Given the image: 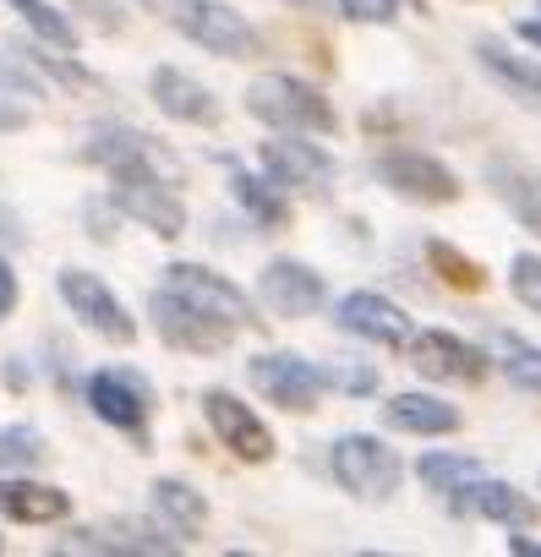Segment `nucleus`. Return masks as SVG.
Segmentation results:
<instances>
[{"instance_id":"f257e3e1","label":"nucleus","mask_w":541,"mask_h":557,"mask_svg":"<svg viewBox=\"0 0 541 557\" xmlns=\"http://www.w3.org/2000/svg\"><path fill=\"white\" fill-rule=\"evenodd\" d=\"M241 99H246V115L257 126H268V132H312V137H334L340 132L334 99L318 83L296 77V72H257Z\"/></svg>"},{"instance_id":"f03ea898","label":"nucleus","mask_w":541,"mask_h":557,"mask_svg":"<svg viewBox=\"0 0 541 557\" xmlns=\"http://www.w3.org/2000/svg\"><path fill=\"white\" fill-rule=\"evenodd\" d=\"M329 475L361 503H389L405 486V459L378 432H340L329 448Z\"/></svg>"},{"instance_id":"7ed1b4c3","label":"nucleus","mask_w":541,"mask_h":557,"mask_svg":"<svg viewBox=\"0 0 541 557\" xmlns=\"http://www.w3.org/2000/svg\"><path fill=\"white\" fill-rule=\"evenodd\" d=\"M186 541L148 508V519L143 513H110V519H99V524H83V530H66V535H56V546L50 552H99V557H170V552H181Z\"/></svg>"},{"instance_id":"20e7f679","label":"nucleus","mask_w":541,"mask_h":557,"mask_svg":"<svg viewBox=\"0 0 541 557\" xmlns=\"http://www.w3.org/2000/svg\"><path fill=\"white\" fill-rule=\"evenodd\" d=\"M170 23L175 34H186L197 50L219 55V61H257L262 55V34L246 12H235L230 0H170Z\"/></svg>"},{"instance_id":"39448f33","label":"nucleus","mask_w":541,"mask_h":557,"mask_svg":"<svg viewBox=\"0 0 541 557\" xmlns=\"http://www.w3.org/2000/svg\"><path fill=\"white\" fill-rule=\"evenodd\" d=\"M372 175H378V186L383 191H394L399 202H416V208H448V202H459V175L438 159V153H427V148H383L378 159H372Z\"/></svg>"},{"instance_id":"423d86ee","label":"nucleus","mask_w":541,"mask_h":557,"mask_svg":"<svg viewBox=\"0 0 541 557\" xmlns=\"http://www.w3.org/2000/svg\"><path fill=\"white\" fill-rule=\"evenodd\" d=\"M246 383H251L268 405H280V410H291V416L318 410V399L334 388L329 367H318V361H307V356H296V350H262V356H251V361H246Z\"/></svg>"},{"instance_id":"0eeeda50","label":"nucleus","mask_w":541,"mask_h":557,"mask_svg":"<svg viewBox=\"0 0 541 557\" xmlns=\"http://www.w3.org/2000/svg\"><path fill=\"white\" fill-rule=\"evenodd\" d=\"M159 285L181 290L186 301H197L208 318H219V323L235 329V334H257V329H262V312H257L262 301H251L230 273H213L208 262H164Z\"/></svg>"},{"instance_id":"6e6552de","label":"nucleus","mask_w":541,"mask_h":557,"mask_svg":"<svg viewBox=\"0 0 541 557\" xmlns=\"http://www.w3.org/2000/svg\"><path fill=\"white\" fill-rule=\"evenodd\" d=\"M257 159H262L268 175H274L285 191H296V197H329L334 181H340V159L312 132H268Z\"/></svg>"},{"instance_id":"1a4fd4ad","label":"nucleus","mask_w":541,"mask_h":557,"mask_svg":"<svg viewBox=\"0 0 541 557\" xmlns=\"http://www.w3.org/2000/svg\"><path fill=\"white\" fill-rule=\"evenodd\" d=\"M405 361L416 367V377H427V383H454V388H476V383H487V372L497 367V361H492V345H470V339L454 334V329H416L410 345H405Z\"/></svg>"},{"instance_id":"9d476101","label":"nucleus","mask_w":541,"mask_h":557,"mask_svg":"<svg viewBox=\"0 0 541 557\" xmlns=\"http://www.w3.org/2000/svg\"><path fill=\"white\" fill-rule=\"evenodd\" d=\"M110 208L143 230H153L159 240L186 235V202L175 191V175L159 170H137V175H110Z\"/></svg>"},{"instance_id":"9b49d317","label":"nucleus","mask_w":541,"mask_h":557,"mask_svg":"<svg viewBox=\"0 0 541 557\" xmlns=\"http://www.w3.org/2000/svg\"><path fill=\"white\" fill-rule=\"evenodd\" d=\"M148 329L170 345V350H186V356H224L241 334L235 329H224L219 318H208L197 301H186L181 290H170V285H159L153 296H148Z\"/></svg>"},{"instance_id":"f8f14e48","label":"nucleus","mask_w":541,"mask_h":557,"mask_svg":"<svg viewBox=\"0 0 541 557\" xmlns=\"http://www.w3.org/2000/svg\"><path fill=\"white\" fill-rule=\"evenodd\" d=\"M56 290H61V301H66V312L88 329V334H99L104 345H137V318L126 312V301L104 285L99 273H88V268H61L56 273Z\"/></svg>"},{"instance_id":"ddd939ff","label":"nucleus","mask_w":541,"mask_h":557,"mask_svg":"<svg viewBox=\"0 0 541 557\" xmlns=\"http://www.w3.org/2000/svg\"><path fill=\"white\" fill-rule=\"evenodd\" d=\"M83 405H88L104 426H115V432L148 443L153 383H148L143 372H132V367H99V372H88V377H83Z\"/></svg>"},{"instance_id":"4468645a","label":"nucleus","mask_w":541,"mask_h":557,"mask_svg":"<svg viewBox=\"0 0 541 557\" xmlns=\"http://www.w3.org/2000/svg\"><path fill=\"white\" fill-rule=\"evenodd\" d=\"M83 164H99L104 175H137V170H159V175H175V159L159 148V137H148L143 126H126V121H99L88 126V143L77 148Z\"/></svg>"},{"instance_id":"2eb2a0df","label":"nucleus","mask_w":541,"mask_h":557,"mask_svg":"<svg viewBox=\"0 0 541 557\" xmlns=\"http://www.w3.org/2000/svg\"><path fill=\"white\" fill-rule=\"evenodd\" d=\"M257 301H262V312H274L285 323H302V318L323 312L329 278L312 262H302V257H274V262H262V273H257Z\"/></svg>"},{"instance_id":"dca6fc26","label":"nucleus","mask_w":541,"mask_h":557,"mask_svg":"<svg viewBox=\"0 0 541 557\" xmlns=\"http://www.w3.org/2000/svg\"><path fill=\"white\" fill-rule=\"evenodd\" d=\"M202 421H208V432L241 459V465H268L274 459V432H268V421L241 399V394H230V388H202Z\"/></svg>"},{"instance_id":"f3484780","label":"nucleus","mask_w":541,"mask_h":557,"mask_svg":"<svg viewBox=\"0 0 541 557\" xmlns=\"http://www.w3.org/2000/svg\"><path fill=\"white\" fill-rule=\"evenodd\" d=\"M334 323H340L345 334L367 339V345H383V350H405L410 334H416L410 312H405L399 301H389L383 290H345V296L334 301Z\"/></svg>"},{"instance_id":"a211bd4d","label":"nucleus","mask_w":541,"mask_h":557,"mask_svg":"<svg viewBox=\"0 0 541 557\" xmlns=\"http://www.w3.org/2000/svg\"><path fill=\"white\" fill-rule=\"evenodd\" d=\"M448 513L487 519V524H503V530H530L541 519V503L530 492H519L514 481H503V475H476L459 497H448Z\"/></svg>"},{"instance_id":"6ab92c4d","label":"nucleus","mask_w":541,"mask_h":557,"mask_svg":"<svg viewBox=\"0 0 541 557\" xmlns=\"http://www.w3.org/2000/svg\"><path fill=\"white\" fill-rule=\"evenodd\" d=\"M148 99H153V110H159L164 121H175V126H219V121H224V104L213 99V88L197 83V77L181 72V66H153Z\"/></svg>"},{"instance_id":"aec40b11","label":"nucleus","mask_w":541,"mask_h":557,"mask_svg":"<svg viewBox=\"0 0 541 557\" xmlns=\"http://www.w3.org/2000/svg\"><path fill=\"white\" fill-rule=\"evenodd\" d=\"M481 181H487V191L508 208V219H514L525 235L541 240V170L525 164V159H514V153H492V159L481 164Z\"/></svg>"},{"instance_id":"412c9836","label":"nucleus","mask_w":541,"mask_h":557,"mask_svg":"<svg viewBox=\"0 0 541 557\" xmlns=\"http://www.w3.org/2000/svg\"><path fill=\"white\" fill-rule=\"evenodd\" d=\"M383 426L399 432V437H454L465 426V416L427 388H405V394L383 399Z\"/></svg>"},{"instance_id":"4be33fe9","label":"nucleus","mask_w":541,"mask_h":557,"mask_svg":"<svg viewBox=\"0 0 541 557\" xmlns=\"http://www.w3.org/2000/svg\"><path fill=\"white\" fill-rule=\"evenodd\" d=\"M0 519H12V524H61V519H72V492L50 486V481H34L28 470L0 475Z\"/></svg>"},{"instance_id":"5701e85b","label":"nucleus","mask_w":541,"mask_h":557,"mask_svg":"<svg viewBox=\"0 0 541 557\" xmlns=\"http://www.w3.org/2000/svg\"><path fill=\"white\" fill-rule=\"evenodd\" d=\"M230 197L241 202V213L257 224V230H291V191L268 175V170H246L230 159Z\"/></svg>"},{"instance_id":"b1692460","label":"nucleus","mask_w":541,"mask_h":557,"mask_svg":"<svg viewBox=\"0 0 541 557\" xmlns=\"http://www.w3.org/2000/svg\"><path fill=\"white\" fill-rule=\"evenodd\" d=\"M476 66L514 99L525 104H541V55H525L503 39H476Z\"/></svg>"},{"instance_id":"393cba45","label":"nucleus","mask_w":541,"mask_h":557,"mask_svg":"<svg viewBox=\"0 0 541 557\" xmlns=\"http://www.w3.org/2000/svg\"><path fill=\"white\" fill-rule=\"evenodd\" d=\"M148 508L181 535V541H197L202 530H208V497L192 486V481H181V475H159L153 486H148Z\"/></svg>"},{"instance_id":"a878e982","label":"nucleus","mask_w":541,"mask_h":557,"mask_svg":"<svg viewBox=\"0 0 541 557\" xmlns=\"http://www.w3.org/2000/svg\"><path fill=\"white\" fill-rule=\"evenodd\" d=\"M492 361H497V372H503V383L514 394L541 399V345L536 339H525L514 329H497L492 334Z\"/></svg>"},{"instance_id":"bb28decb","label":"nucleus","mask_w":541,"mask_h":557,"mask_svg":"<svg viewBox=\"0 0 541 557\" xmlns=\"http://www.w3.org/2000/svg\"><path fill=\"white\" fill-rule=\"evenodd\" d=\"M416 475H421V486L432 492V497H459L476 475H487L481 470V459L476 454H454V448H427L421 459H416Z\"/></svg>"},{"instance_id":"cd10ccee","label":"nucleus","mask_w":541,"mask_h":557,"mask_svg":"<svg viewBox=\"0 0 541 557\" xmlns=\"http://www.w3.org/2000/svg\"><path fill=\"white\" fill-rule=\"evenodd\" d=\"M7 7L23 17V28H28L39 45H50V50H72V55L83 50V28L56 7V0H7Z\"/></svg>"},{"instance_id":"c85d7f7f","label":"nucleus","mask_w":541,"mask_h":557,"mask_svg":"<svg viewBox=\"0 0 541 557\" xmlns=\"http://www.w3.org/2000/svg\"><path fill=\"white\" fill-rule=\"evenodd\" d=\"M421 251H427V268L443 278L448 290H465V296H476V290L487 285V268H481L476 257H465L454 240H443V235H427V246H421Z\"/></svg>"},{"instance_id":"c756f323","label":"nucleus","mask_w":541,"mask_h":557,"mask_svg":"<svg viewBox=\"0 0 541 557\" xmlns=\"http://www.w3.org/2000/svg\"><path fill=\"white\" fill-rule=\"evenodd\" d=\"M50 454L45 432L28 426V421H7L0 426V475H23V470H39Z\"/></svg>"},{"instance_id":"7c9ffc66","label":"nucleus","mask_w":541,"mask_h":557,"mask_svg":"<svg viewBox=\"0 0 541 557\" xmlns=\"http://www.w3.org/2000/svg\"><path fill=\"white\" fill-rule=\"evenodd\" d=\"M508 290L525 312L541 318V251H514L508 257Z\"/></svg>"},{"instance_id":"2f4dec72","label":"nucleus","mask_w":541,"mask_h":557,"mask_svg":"<svg viewBox=\"0 0 541 557\" xmlns=\"http://www.w3.org/2000/svg\"><path fill=\"white\" fill-rule=\"evenodd\" d=\"M410 7L421 12V0H410ZM340 17L345 23H367V28H383L399 17V0H340Z\"/></svg>"},{"instance_id":"473e14b6","label":"nucleus","mask_w":541,"mask_h":557,"mask_svg":"<svg viewBox=\"0 0 541 557\" xmlns=\"http://www.w3.org/2000/svg\"><path fill=\"white\" fill-rule=\"evenodd\" d=\"M329 377H334V388L351 394V399L378 394V367H367V361H340V367H329Z\"/></svg>"},{"instance_id":"72a5a7b5","label":"nucleus","mask_w":541,"mask_h":557,"mask_svg":"<svg viewBox=\"0 0 541 557\" xmlns=\"http://www.w3.org/2000/svg\"><path fill=\"white\" fill-rule=\"evenodd\" d=\"M28 121H34V110H28V104H17V94L0 88V132H23Z\"/></svg>"},{"instance_id":"f704fd0d","label":"nucleus","mask_w":541,"mask_h":557,"mask_svg":"<svg viewBox=\"0 0 541 557\" xmlns=\"http://www.w3.org/2000/svg\"><path fill=\"white\" fill-rule=\"evenodd\" d=\"M17 296H23V285H17V268H12V257H0V318H7V312L17 307Z\"/></svg>"},{"instance_id":"c9c22d12","label":"nucleus","mask_w":541,"mask_h":557,"mask_svg":"<svg viewBox=\"0 0 541 557\" xmlns=\"http://www.w3.org/2000/svg\"><path fill=\"white\" fill-rule=\"evenodd\" d=\"M291 12H312V17H340V0H280Z\"/></svg>"},{"instance_id":"e433bc0d","label":"nucleus","mask_w":541,"mask_h":557,"mask_svg":"<svg viewBox=\"0 0 541 557\" xmlns=\"http://www.w3.org/2000/svg\"><path fill=\"white\" fill-rule=\"evenodd\" d=\"M0 240H12V246H23L28 235H23V219L12 213V208H0Z\"/></svg>"},{"instance_id":"4c0bfd02","label":"nucleus","mask_w":541,"mask_h":557,"mask_svg":"<svg viewBox=\"0 0 541 557\" xmlns=\"http://www.w3.org/2000/svg\"><path fill=\"white\" fill-rule=\"evenodd\" d=\"M508 552H514V557H541V541L525 535V530H508Z\"/></svg>"},{"instance_id":"58836bf2","label":"nucleus","mask_w":541,"mask_h":557,"mask_svg":"<svg viewBox=\"0 0 541 557\" xmlns=\"http://www.w3.org/2000/svg\"><path fill=\"white\" fill-rule=\"evenodd\" d=\"M514 39H525L530 50H541V12H536V17H519V23H514Z\"/></svg>"},{"instance_id":"ea45409f","label":"nucleus","mask_w":541,"mask_h":557,"mask_svg":"<svg viewBox=\"0 0 541 557\" xmlns=\"http://www.w3.org/2000/svg\"><path fill=\"white\" fill-rule=\"evenodd\" d=\"M7 388H28V372L17 361H7Z\"/></svg>"},{"instance_id":"a19ab883","label":"nucleus","mask_w":541,"mask_h":557,"mask_svg":"<svg viewBox=\"0 0 541 557\" xmlns=\"http://www.w3.org/2000/svg\"><path fill=\"white\" fill-rule=\"evenodd\" d=\"M0 552H7V535H0Z\"/></svg>"},{"instance_id":"79ce46f5","label":"nucleus","mask_w":541,"mask_h":557,"mask_svg":"<svg viewBox=\"0 0 541 557\" xmlns=\"http://www.w3.org/2000/svg\"><path fill=\"white\" fill-rule=\"evenodd\" d=\"M72 7H83V0H72Z\"/></svg>"},{"instance_id":"37998d69","label":"nucleus","mask_w":541,"mask_h":557,"mask_svg":"<svg viewBox=\"0 0 541 557\" xmlns=\"http://www.w3.org/2000/svg\"><path fill=\"white\" fill-rule=\"evenodd\" d=\"M536 12H541V0H536Z\"/></svg>"}]
</instances>
